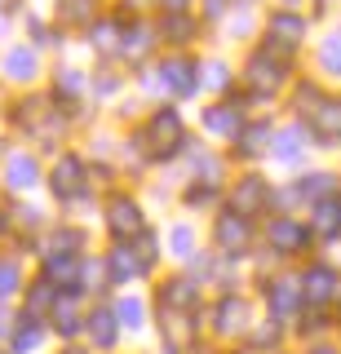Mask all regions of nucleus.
<instances>
[{
  "label": "nucleus",
  "mask_w": 341,
  "mask_h": 354,
  "mask_svg": "<svg viewBox=\"0 0 341 354\" xmlns=\"http://www.w3.org/2000/svg\"><path fill=\"white\" fill-rule=\"evenodd\" d=\"M248 84L257 88V93H275V88L284 84V66L270 58V53H257V58L248 62Z\"/></svg>",
  "instance_id": "nucleus-1"
},
{
  "label": "nucleus",
  "mask_w": 341,
  "mask_h": 354,
  "mask_svg": "<svg viewBox=\"0 0 341 354\" xmlns=\"http://www.w3.org/2000/svg\"><path fill=\"white\" fill-rule=\"evenodd\" d=\"M84 191V169H80V160H62L58 169H53V195L58 199H75Z\"/></svg>",
  "instance_id": "nucleus-2"
},
{
  "label": "nucleus",
  "mask_w": 341,
  "mask_h": 354,
  "mask_svg": "<svg viewBox=\"0 0 341 354\" xmlns=\"http://www.w3.org/2000/svg\"><path fill=\"white\" fill-rule=\"evenodd\" d=\"M217 243H222L226 252H239L248 243V221L239 213H222L217 217Z\"/></svg>",
  "instance_id": "nucleus-3"
},
{
  "label": "nucleus",
  "mask_w": 341,
  "mask_h": 354,
  "mask_svg": "<svg viewBox=\"0 0 341 354\" xmlns=\"http://www.w3.org/2000/svg\"><path fill=\"white\" fill-rule=\"evenodd\" d=\"M151 138H156V151L160 155H169V147L164 142H182V120H178V111L173 106H164V111H156V120H151Z\"/></svg>",
  "instance_id": "nucleus-4"
},
{
  "label": "nucleus",
  "mask_w": 341,
  "mask_h": 354,
  "mask_svg": "<svg viewBox=\"0 0 341 354\" xmlns=\"http://www.w3.org/2000/svg\"><path fill=\"white\" fill-rule=\"evenodd\" d=\"M107 226H111L116 235H133V230L142 226L138 204H133V199H116V204H111V213H107Z\"/></svg>",
  "instance_id": "nucleus-5"
},
{
  "label": "nucleus",
  "mask_w": 341,
  "mask_h": 354,
  "mask_svg": "<svg viewBox=\"0 0 341 354\" xmlns=\"http://www.w3.org/2000/svg\"><path fill=\"white\" fill-rule=\"evenodd\" d=\"M164 84L173 88L178 97H186L195 88V75H191V62L186 58H173V62H164Z\"/></svg>",
  "instance_id": "nucleus-6"
},
{
  "label": "nucleus",
  "mask_w": 341,
  "mask_h": 354,
  "mask_svg": "<svg viewBox=\"0 0 341 354\" xmlns=\"http://www.w3.org/2000/svg\"><path fill=\"white\" fill-rule=\"evenodd\" d=\"M36 182H40L36 160H31V155H14V160H9V186H14V191H27V186H36Z\"/></svg>",
  "instance_id": "nucleus-7"
},
{
  "label": "nucleus",
  "mask_w": 341,
  "mask_h": 354,
  "mask_svg": "<svg viewBox=\"0 0 341 354\" xmlns=\"http://www.w3.org/2000/svg\"><path fill=\"white\" fill-rule=\"evenodd\" d=\"M270 239L279 243L284 252H297V248L306 243V230L297 226V221H288V217H284V221H275V226H270Z\"/></svg>",
  "instance_id": "nucleus-8"
},
{
  "label": "nucleus",
  "mask_w": 341,
  "mask_h": 354,
  "mask_svg": "<svg viewBox=\"0 0 341 354\" xmlns=\"http://www.w3.org/2000/svg\"><path fill=\"white\" fill-rule=\"evenodd\" d=\"M89 332H93V346H116V315L111 310H93Z\"/></svg>",
  "instance_id": "nucleus-9"
},
{
  "label": "nucleus",
  "mask_w": 341,
  "mask_h": 354,
  "mask_svg": "<svg viewBox=\"0 0 341 354\" xmlns=\"http://www.w3.org/2000/svg\"><path fill=\"white\" fill-rule=\"evenodd\" d=\"M204 124L213 129V133H235L239 106H208V111H204Z\"/></svg>",
  "instance_id": "nucleus-10"
},
{
  "label": "nucleus",
  "mask_w": 341,
  "mask_h": 354,
  "mask_svg": "<svg viewBox=\"0 0 341 354\" xmlns=\"http://www.w3.org/2000/svg\"><path fill=\"white\" fill-rule=\"evenodd\" d=\"M306 297H315V301H328V297H333V270H328V266H315V270L306 274Z\"/></svg>",
  "instance_id": "nucleus-11"
},
{
  "label": "nucleus",
  "mask_w": 341,
  "mask_h": 354,
  "mask_svg": "<svg viewBox=\"0 0 341 354\" xmlns=\"http://www.w3.org/2000/svg\"><path fill=\"white\" fill-rule=\"evenodd\" d=\"M235 199H239V208H244V213L261 208V199H266V186H261V177H244V186L235 191Z\"/></svg>",
  "instance_id": "nucleus-12"
},
{
  "label": "nucleus",
  "mask_w": 341,
  "mask_h": 354,
  "mask_svg": "<svg viewBox=\"0 0 341 354\" xmlns=\"http://www.w3.org/2000/svg\"><path fill=\"white\" fill-rule=\"evenodd\" d=\"M5 66H9V75H14V80H27V75H36V53H31V49H14Z\"/></svg>",
  "instance_id": "nucleus-13"
},
{
  "label": "nucleus",
  "mask_w": 341,
  "mask_h": 354,
  "mask_svg": "<svg viewBox=\"0 0 341 354\" xmlns=\"http://www.w3.org/2000/svg\"><path fill=\"white\" fill-rule=\"evenodd\" d=\"M270 306L284 310V315H288V310H297V283L284 279V288H270Z\"/></svg>",
  "instance_id": "nucleus-14"
},
{
  "label": "nucleus",
  "mask_w": 341,
  "mask_h": 354,
  "mask_svg": "<svg viewBox=\"0 0 341 354\" xmlns=\"http://www.w3.org/2000/svg\"><path fill=\"white\" fill-rule=\"evenodd\" d=\"M319 133H328V138H341V102H328L319 111Z\"/></svg>",
  "instance_id": "nucleus-15"
},
{
  "label": "nucleus",
  "mask_w": 341,
  "mask_h": 354,
  "mask_svg": "<svg viewBox=\"0 0 341 354\" xmlns=\"http://www.w3.org/2000/svg\"><path fill=\"white\" fill-rule=\"evenodd\" d=\"M270 27H275V36L284 31V40H297V36L306 31V22H302V18H293V14H275V22H270Z\"/></svg>",
  "instance_id": "nucleus-16"
},
{
  "label": "nucleus",
  "mask_w": 341,
  "mask_h": 354,
  "mask_svg": "<svg viewBox=\"0 0 341 354\" xmlns=\"http://www.w3.org/2000/svg\"><path fill=\"white\" fill-rule=\"evenodd\" d=\"M31 319V315H27ZM40 337H45V328L31 319V324H23V332H18V341H14V350H36L40 346Z\"/></svg>",
  "instance_id": "nucleus-17"
},
{
  "label": "nucleus",
  "mask_w": 341,
  "mask_h": 354,
  "mask_svg": "<svg viewBox=\"0 0 341 354\" xmlns=\"http://www.w3.org/2000/svg\"><path fill=\"white\" fill-rule=\"evenodd\" d=\"M239 319L248 324V306L235 301V297H230V301H222V328H239Z\"/></svg>",
  "instance_id": "nucleus-18"
},
{
  "label": "nucleus",
  "mask_w": 341,
  "mask_h": 354,
  "mask_svg": "<svg viewBox=\"0 0 341 354\" xmlns=\"http://www.w3.org/2000/svg\"><path fill=\"white\" fill-rule=\"evenodd\" d=\"M275 155H279V160H297V155H302V138H297V133H284V138L275 142Z\"/></svg>",
  "instance_id": "nucleus-19"
},
{
  "label": "nucleus",
  "mask_w": 341,
  "mask_h": 354,
  "mask_svg": "<svg viewBox=\"0 0 341 354\" xmlns=\"http://www.w3.org/2000/svg\"><path fill=\"white\" fill-rule=\"evenodd\" d=\"M120 324H129V328H142V301H133V297H125V301H120Z\"/></svg>",
  "instance_id": "nucleus-20"
},
{
  "label": "nucleus",
  "mask_w": 341,
  "mask_h": 354,
  "mask_svg": "<svg viewBox=\"0 0 341 354\" xmlns=\"http://www.w3.org/2000/svg\"><path fill=\"white\" fill-rule=\"evenodd\" d=\"M319 53H324L328 71H341V36H328V40H324V49H319Z\"/></svg>",
  "instance_id": "nucleus-21"
},
{
  "label": "nucleus",
  "mask_w": 341,
  "mask_h": 354,
  "mask_svg": "<svg viewBox=\"0 0 341 354\" xmlns=\"http://www.w3.org/2000/svg\"><path fill=\"white\" fill-rule=\"evenodd\" d=\"M315 226L324 230V235H333V230H337V208L333 204H319L315 208Z\"/></svg>",
  "instance_id": "nucleus-22"
},
{
  "label": "nucleus",
  "mask_w": 341,
  "mask_h": 354,
  "mask_svg": "<svg viewBox=\"0 0 341 354\" xmlns=\"http://www.w3.org/2000/svg\"><path fill=\"white\" fill-rule=\"evenodd\" d=\"M14 288H18V266L14 261H0V297L14 292Z\"/></svg>",
  "instance_id": "nucleus-23"
},
{
  "label": "nucleus",
  "mask_w": 341,
  "mask_h": 354,
  "mask_svg": "<svg viewBox=\"0 0 341 354\" xmlns=\"http://www.w3.org/2000/svg\"><path fill=\"white\" fill-rule=\"evenodd\" d=\"M58 332H62V337H71V332H80V319H75V310H67V306L58 310Z\"/></svg>",
  "instance_id": "nucleus-24"
},
{
  "label": "nucleus",
  "mask_w": 341,
  "mask_h": 354,
  "mask_svg": "<svg viewBox=\"0 0 341 354\" xmlns=\"http://www.w3.org/2000/svg\"><path fill=\"white\" fill-rule=\"evenodd\" d=\"M169 243H173V252H178V257H186V252H191V230L178 226V230L169 235Z\"/></svg>",
  "instance_id": "nucleus-25"
},
{
  "label": "nucleus",
  "mask_w": 341,
  "mask_h": 354,
  "mask_svg": "<svg viewBox=\"0 0 341 354\" xmlns=\"http://www.w3.org/2000/svg\"><path fill=\"white\" fill-rule=\"evenodd\" d=\"M93 44H102V49H116V27H111V22H102V27H98Z\"/></svg>",
  "instance_id": "nucleus-26"
},
{
  "label": "nucleus",
  "mask_w": 341,
  "mask_h": 354,
  "mask_svg": "<svg viewBox=\"0 0 341 354\" xmlns=\"http://www.w3.org/2000/svg\"><path fill=\"white\" fill-rule=\"evenodd\" d=\"M328 186H333V182H328V173H315V177H311V182H306V186H302V191H306V195H324V191H328Z\"/></svg>",
  "instance_id": "nucleus-27"
},
{
  "label": "nucleus",
  "mask_w": 341,
  "mask_h": 354,
  "mask_svg": "<svg viewBox=\"0 0 341 354\" xmlns=\"http://www.w3.org/2000/svg\"><path fill=\"white\" fill-rule=\"evenodd\" d=\"M75 88H80V75H75V71H62L58 75V93H75Z\"/></svg>",
  "instance_id": "nucleus-28"
},
{
  "label": "nucleus",
  "mask_w": 341,
  "mask_h": 354,
  "mask_svg": "<svg viewBox=\"0 0 341 354\" xmlns=\"http://www.w3.org/2000/svg\"><path fill=\"white\" fill-rule=\"evenodd\" d=\"M208 14H213V18L222 14V0H208Z\"/></svg>",
  "instance_id": "nucleus-29"
},
{
  "label": "nucleus",
  "mask_w": 341,
  "mask_h": 354,
  "mask_svg": "<svg viewBox=\"0 0 341 354\" xmlns=\"http://www.w3.org/2000/svg\"><path fill=\"white\" fill-rule=\"evenodd\" d=\"M164 5H169V9H186V0H164Z\"/></svg>",
  "instance_id": "nucleus-30"
},
{
  "label": "nucleus",
  "mask_w": 341,
  "mask_h": 354,
  "mask_svg": "<svg viewBox=\"0 0 341 354\" xmlns=\"http://www.w3.org/2000/svg\"><path fill=\"white\" fill-rule=\"evenodd\" d=\"M315 354H333V350H315Z\"/></svg>",
  "instance_id": "nucleus-31"
},
{
  "label": "nucleus",
  "mask_w": 341,
  "mask_h": 354,
  "mask_svg": "<svg viewBox=\"0 0 341 354\" xmlns=\"http://www.w3.org/2000/svg\"><path fill=\"white\" fill-rule=\"evenodd\" d=\"M71 354H80V350H71Z\"/></svg>",
  "instance_id": "nucleus-32"
}]
</instances>
